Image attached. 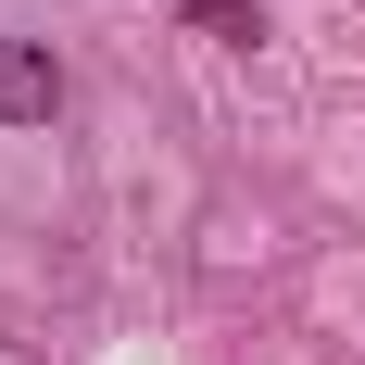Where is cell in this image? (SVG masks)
<instances>
[{
  "label": "cell",
  "instance_id": "cell-1",
  "mask_svg": "<svg viewBox=\"0 0 365 365\" xmlns=\"http://www.w3.org/2000/svg\"><path fill=\"white\" fill-rule=\"evenodd\" d=\"M63 113V51L51 38H0V126H51Z\"/></svg>",
  "mask_w": 365,
  "mask_h": 365
},
{
  "label": "cell",
  "instance_id": "cell-2",
  "mask_svg": "<svg viewBox=\"0 0 365 365\" xmlns=\"http://www.w3.org/2000/svg\"><path fill=\"white\" fill-rule=\"evenodd\" d=\"M177 26L227 38V51H252V38H264V0H177Z\"/></svg>",
  "mask_w": 365,
  "mask_h": 365
}]
</instances>
